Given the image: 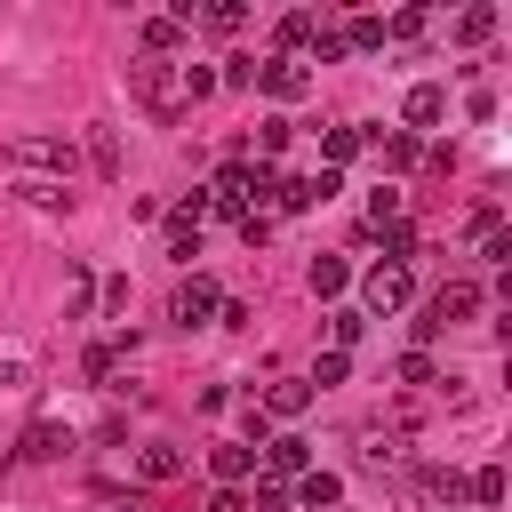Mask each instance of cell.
<instances>
[{
  "label": "cell",
  "instance_id": "obj_1",
  "mask_svg": "<svg viewBox=\"0 0 512 512\" xmlns=\"http://www.w3.org/2000/svg\"><path fill=\"white\" fill-rule=\"evenodd\" d=\"M8 168H16V176H48V184H72L80 152H72V136H48V128H32V136H8Z\"/></svg>",
  "mask_w": 512,
  "mask_h": 512
},
{
  "label": "cell",
  "instance_id": "obj_2",
  "mask_svg": "<svg viewBox=\"0 0 512 512\" xmlns=\"http://www.w3.org/2000/svg\"><path fill=\"white\" fill-rule=\"evenodd\" d=\"M264 192H272V168H264V160H256V168H248V160H224L216 184H208V216H232V224H240Z\"/></svg>",
  "mask_w": 512,
  "mask_h": 512
},
{
  "label": "cell",
  "instance_id": "obj_3",
  "mask_svg": "<svg viewBox=\"0 0 512 512\" xmlns=\"http://www.w3.org/2000/svg\"><path fill=\"white\" fill-rule=\"evenodd\" d=\"M128 88H136L160 120H176V112H184V88H176V64H168V56H136V64H128Z\"/></svg>",
  "mask_w": 512,
  "mask_h": 512
},
{
  "label": "cell",
  "instance_id": "obj_4",
  "mask_svg": "<svg viewBox=\"0 0 512 512\" xmlns=\"http://www.w3.org/2000/svg\"><path fill=\"white\" fill-rule=\"evenodd\" d=\"M472 312H480V288H472V280H448V288H440V296L424 304V320H416V344H432V336L464 328Z\"/></svg>",
  "mask_w": 512,
  "mask_h": 512
},
{
  "label": "cell",
  "instance_id": "obj_5",
  "mask_svg": "<svg viewBox=\"0 0 512 512\" xmlns=\"http://www.w3.org/2000/svg\"><path fill=\"white\" fill-rule=\"evenodd\" d=\"M336 192H344V176H328V168H320V176H272V192H264V200H272L280 216H304V208H320V200H336Z\"/></svg>",
  "mask_w": 512,
  "mask_h": 512
},
{
  "label": "cell",
  "instance_id": "obj_6",
  "mask_svg": "<svg viewBox=\"0 0 512 512\" xmlns=\"http://www.w3.org/2000/svg\"><path fill=\"white\" fill-rule=\"evenodd\" d=\"M408 296H416V280H408V264H368V272H360V304H368L376 320H384V312H400Z\"/></svg>",
  "mask_w": 512,
  "mask_h": 512
},
{
  "label": "cell",
  "instance_id": "obj_7",
  "mask_svg": "<svg viewBox=\"0 0 512 512\" xmlns=\"http://www.w3.org/2000/svg\"><path fill=\"white\" fill-rule=\"evenodd\" d=\"M256 88H264L272 104H296V96H312V64H304V56H264V64H256Z\"/></svg>",
  "mask_w": 512,
  "mask_h": 512
},
{
  "label": "cell",
  "instance_id": "obj_8",
  "mask_svg": "<svg viewBox=\"0 0 512 512\" xmlns=\"http://www.w3.org/2000/svg\"><path fill=\"white\" fill-rule=\"evenodd\" d=\"M216 304H224V296H216V280H208V272H192V280H176L168 320H176V328H200V320H216Z\"/></svg>",
  "mask_w": 512,
  "mask_h": 512
},
{
  "label": "cell",
  "instance_id": "obj_9",
  "mask_svg": "<svg viewBox=\"0 0 512 512\" xmlns=\"http://www.w3.org/2000/svg\"><path fill=\"white\" fill-rule=\"evenodd\" d=\"M304 472H312V440H296V432L264 440V480H304Z\"/></svg>",
  "mask_w": 512,
  "mask_h": 512
},
{
  "label": "cell",
  "instance_id": "obj_10",
  "mask_svg": "<svg viewBox=\"0 0 512 512\" xmlns=\"http://www.w3.org/2000/svg\"><path fill=\"white\" fill-rule=\"evenodd\" d=\"M408 456V432L400 424H360V464L368 472H384V464H400Z\"/></svg>",
  "mask_w": 512,
  "mask_h": 512
},
{
  "label": "cell",
  "instance_id": "obj_11",
  "mask_svg": "<svg viewBox=\"0 0 512 512\" xmlns=\"http://www.w3.org/2000/svg\"><path fill=\"white\" fill-rule=\"evenodd\" d=\"M288 496H296L304 512H336V504H344V472H328V464H312V472H304V480H296Z\"/></svg>",
  "mask_w": 512,
  "mask_h": 512
},
{
  "label": "cell",
  "instance_id": "obj_12",
  "mask_svg": "<svg viewBox=\"0 0 512 512\" xmlns=\"http://www.w3.org/2000/svg\"><path fill=\"white\" fill-rule=\"evenodd\" d=\"M440 112H448V88H440V80H416V88L400 96V120H408V136H416V128H432Z\"/></svg>",
  "mask_w": 512,
  "mask_h": 512
},
{
  "label": "cell",
  "instance_id": "obj_13",
  "mask_svg": "<svg viewBox=\"0 0 512 512\" xmlns=\"http://www.w3.org/2000/svg\"><path fill=\"white\" fill-rule=\"evenodd\" d=\"M136 472L160 488V480H176V472H184V448H176V440H144V448H136Z\"/></svg>",
  "mask_w": 512,
  "mask_h": 512
},
{
  "label": "cell",
  "instance_id": "obj_14",
  "mask_svg": "<svg viewBox=\"0 0 512 512\" xmlns=\"http://www.w3.org/2000/svg\"><path fill=\"white\" fill-rule=\"evenodd\" d=\"M208 472H216L224 488H240V480L256 472V448H248V440H224V448H208Z\"/></svg>",
  "mask_w": 512,
  "mask_h": 512
},
{
  "label": "cell",
  "instance_id": "obj_15",
  "mask_svg": "<svg viewBox=\"0 0 512 512\" xmlns=\"http://www.w3.org/2000/svg\"><path fill=\"white\" fill-rule=\"evenodd\" d=\"M256 408H264V416H304V408H312V384H304V376H280Z\"/></svg>",
  "mask_w": 512,
  "mask_h": 512
},
{
  "label": "cell",
  "instance_id": "obj_16",
  "mask_svg": "<svg viewBox=\"0 0 512 512\" xmlns=\"http://www.w3.org/2000/svg\"><path fill=\"white\" fill-rule=\"evenodd\" d=\"M360 144H368V136H360V128H328V136H320V168H328V176H336V168H344V160H360Z\"/></svg>",
  "mask_w": 512,
  "mask_h": 512
},
{
  "label": "cell",
  "instance_id": "obj_17",
  "mask_svg": "<svg viewBox=\"0 0 512 512\" xmlns=\"http://www.w3.org/2000/svg\"><path fill=\"white\" fill-rule=\"evenodd\" d=\"M64 448H72V432H64V424H32V432H24V456H32V464H56Z\"/></svg>",
  "mask_w": 512,
  "mask_h": 512
},
{
  "label": "cell",
  "instance_id": "obj_18",
  "mask_svg": "<svg viewBox=\"0 0 512 512\" xmlns=\"http://www.w3.org/2000/svg\"><path fill=\"white\" fill-rule=\"evenodd\" d=\"M416 480H424V496H432V504H464V472H456V464H424Z\"/></svg>",
  "mask_w": 512,
  "mask_h": 512
},
{
  "label": "cell",
  "instance_id": "obj_19",
  "mask_svg": "<svg viewBox=\"0 0 512 512\" xmlns=\"http://www.w3.org/2000/svg\"><path fill=\"white\" fill-rule=\"evenodd\" d=\"M344 280H352V272H344V256H312V272H304V288H312V296H344Z\"/></svg>",
  "mask_w": 512,
  "mask_h": 512
},
{
  "label": "cell",
  "instance_id": "obj_20",
  "mask_svg": "<svg viewBox=\"0 0 512 512\" xmlns=\"http://www.w3.org/2000/svg\"><path fill=\"white\" fill-rule=\"evenodd\" d=\"M32 376H40V368H32V352H24V344H0V392H24Z\"/></svg>",
  "mask_w": 512,
  "mask_h": 512
},
{
  "label": "cell",
  "instance_id": "obj_21",
  "mask_svg": "<svg viewBox=\"0 0 512 512\" xmlns=\"http://www.w3.org/2000/svg\"><path fill=\"white\" fill-rule=\"evenodd\" d=\"M168 48H184V24L176 16H144V56H168Z\"/></svg>",
  "mask_w": 512,
  "mask_h": 512
},
{
  "label": "cell",
  "instance_id": "obj_22",
  "mask_svg": "<svg viewBox=\"0 0 512 512\" xmlns=\"http://www.w3.org/2000/svg\"><path fill=\"white\" fill-rule=\"evenodd\" d=\"M464 496H472L480 512H496V504H504V472H496V464H480V472L464 480Z\"/></svg>",
  "mask_w": 512,
  "mask_h": 512
},
{
  "label": "cell",
  "instance_id": "obj_23",
  "mask_svg": "<svg viewBox=\"0 0 512 512\" xmlns=\"http://www.w3.org/2000/svg\"><path fill=\"white\" fill-rule=\"evenodd\" d=\"M312 32H320V16H312V8L280 16V48H288V56H296V48H312Z\"/></svg>",
  "mask_w": 512,
  "mask_h": 512
},
{
  "label": "cell",
  "instance_id": "obj_24",
  "mask_svg": "<svg viewBox=\"0 0 512 512\" xmlns=\"http://www.w3.org/2000/svg\"><path fill=\"white\" fill-rule=\"evenodd\" d=\"M488 32H496V8H488V0H480V8H464V16H456V40H464V48H480V40H488Z\"/></svg>",
  "mask_w": 512,
  "mask_h": 512
},
{
  "label": "cell",
  "instance_id": "obj_25",
  "mask_svg": "<svg viewBox=\"0 0 512 512\" xmlns=\"http://www.w3.org/2000/svg\"><path fill=\"white\" fill-rule=\"evenodd\" d=\"M360 328H368V312H328V352H352Z\"/></svg>",
  "mask_w": 512,
  "mask_h": 512
},
{
  "label": "cell",
  "instance_id": "obj_26",
  "mask_svg": "<svg viewBox=\"0 0 512 512\" xmlns=\"http://www.w3.org/2000/svg\"><path fill=\"white\" fill-rule=\"evenodd\" d=\"M344 376H352V352H320L304 384H312V392H328V384H344Z\"/></svg>",
  "mask_w": 512,
  "mask_h": 512
},
{
  "label": "cell",
  "instance_id": "obj_27",
  "mask_svg": "<svg viewBox=\"0 0 512 512\" xmlns=\"http://www.w3.org/2000/svg\"><path fill=\"white\" fill-rule=\"evenodd\" d=\"M200 24H208V32H240V24H248V8H240V0H208V8H200Z\"/></svg>",
  "mask_w": 512,
  "mask_h": 512
},
{
  "label": "cell",
  "instance_id": "obj_28",
  "mask_svg": "<svg viewBox=\"0 0 512 512\" xmlns=\"http://www.w3.org/2000/svg\"><path fill=\"white\" fill-rule=\"evenodd\" d=\"M432 32V16L424 8H400V16H384V40H424Z\"/></svg>",
  "mask_w": 512,
  "mask_h": 512
},
{
  "label": "cell",
  "instance_id": "obj_29",
  "mask_svg": "<svg viewBox=\"0 0 512 512\" xmlns=\"http://www.w3.org/2000/svg\"><path fill=\"white\" fill-rule=\"evenodd\" d=\"M176 88H184V104H200V96H216V72L208 64H176Z\"/></svg>",
  "mask_w": 512,
  "mask_h": 512
},
{
  "label": "cell",
  "instance_id": "obj_30",
  "mask_svg": "<svg viewBox=\"0 0 512 512\" xmlns=\"http://www.w3.org/2000/svg\"><path fill=\"white\" fill-rule=\"evenodd\" d=\"M344 48H384V16H352L344 24Z\"/></svg>",
  "mask_w": 512,
  "mask_h": 512
},
{
  "label": "cell",
  "instance_id": "obj_31",
  "mask_svg": "<svg viewBox=\"0 0 512 512\" xmlns=\"http://www.w3.org/2000/svg\"><path fill=\"white\" fill-rule=\"evenodd\" d=\"M16 192H24V200H32V208H64V200H72V192H64V184H48V176H24V184H16Z\"/></svg>",
  "mask_w": 512,
  "mask_h": 512
},
{
  "label": "cell",
  "instance_id": "obj_32",
  "mask_svg": "<svg viewBox=\"0 0 512 512\" xmlns=\"http://www.w3.org/2000/svg\"><path fill=\"white\" fill-rule=\"evenodd\" d=\"M368 224H376V232H392V224H400V192H392V184H384V192H368Z\"/></svg>",
  "mask_w": 512,
  "mask_h": 512
},
{
  "label": "cell",
  "instance_id": "obj_33",
  "mask_svg": "<svg viewBox=\"0 0 512 512\" xmlns=\"http://www.w3.org/2000/svg\"><path fill=\"white\" fill-rule=\"evenodd\" d=\"M480 240V264H512V232L504 224H488V232H472Z\"/></svg>",
  "mask_w": 512,
  "mask_h": 512
},
{
  "label": "cell",
  "instance_id": "obj_34",
  "mask_svg": "<svg viewBox=\"0 0 512 512\" xmlns=\"http://www.w3.org/2000/svg\"><path fill=\"white\" fill-rule=\"evenodd\" d=\"M336 56H344V24H320L312 32V64H336Z\"/></svg>",
  "mask_w": 512,
  "mask_h": 512
},
{
  "label": "cell",
  "instance_id": "obj_35",
  "mask_svg": "<svg viewBox=\"0 0 512 512\" xmlns=\"http://www.w3.org/2000/svg\"><path fill=\"white\" fill-rule=\"evenodd\" d=\"M376 152H384V168H408V160H416V136H408V128H400V136H376Z\"/></svg>",
  "mask_w": 512,
  "mask_h": 512
},
{
  "label": "cell",
  "instance_id": "obj_36",
  "mask_svg": "<svg viewBox=\"0 0 512 512\" xmlns=\"http://www.w3.org/2000/svg\"><path fill=\"white\" fill-rule=\"evenodd\" d=\"M88 296H96V280H88V272H72V280H64V320H80V312H88Z\"/></svg>",
  "mask_w": 512,
  "mask_h": 512
},
{
  "label": "cell",
  "instance_id": "obj_37",
  "mask_svg": "<svg viewBox=\"0 0 512 512\" xmlns=\"http://www.w3.org/2000/svg\"><path fill=\"white\" fill-rule=\"evenodd\" d=\"M216 88H256V64H248V56H224V72H216Z\"/></svg>",
  "mask_w": 512,
  "mask_h": 512
},
{
  "label": "cell",
  "instance_id": "obj_38",
  "mask_svg": "<svg viewBox=\"0 0 512 512\" xmlns=\"http://www.w3.org/2000/svg\"><path fill=\"white\" fill-rule=\"evenodd\" d=\"M240 240H248V248H264V240H272V216H264V208H248V216H240Z\"/></svg>",
  "mask_w": 512,
  "mask_h": 512
},
{
  "label": "cell",
  "instance_id": "obj_39",
  "mask_svg": "<svg viewBox=\"0 0 512 512\" xmlns=\"http://www.w3.org/2000/svg\"><path fill=\"white\" fill-rule=\"evenodd\" d=\"M392 376H400V384H432V360H424V352H400V368H392Z\"/></svg>",
  "mask_w": 512,
  "mask_h": 512
},
{
  "label": "cell",
  "instance_id": "obj_40",
  "mask_svg": "<svg viewBox=\"0 0 512 512\" xmlns=\"http://www.w3.org/2000/svg\"><path fill=\"white\" fill-rule=\"evenodd\" d=\"M256 512H288V480H256Z\"/></svg>",
  "mask_w": 512,
  "mask_h": 512
},
{
  "label": "cell",
  "instance_id": "obj_41",
  "mask_svg": "<svg viewBox=\"0 0 512 512\" xmlns=\"http://www.w3.org/2000/svg\"><path fill=\"white\" fill-rule=\"evenodd\" d=\"M280 144H288V120H264V128H256V152H264V160H272V152H280Z\"/></svg>",
  "mask_w": 512,
  "mask_h": 512
},
{
  "label": "cell",
  "instance_id": "obj_42",
  "mask_svg": "<svg viewBox=\"0 0 512 512\" xmlns=\"http://www.w3.org/2000/svg\"><path fill=\"white\" fill-rule=\"evenodd\" d=\"M208 512H248V496H240V488H216V504H208Z\"/></svg>",
  "mask_w": 512,
  "mask_h": 512
},
{
  "label": "cell",
  "instance_id": "obj_43",
  "mask_svg": "<svg viewBox=\"0 0 512 512\" xmlns=\"http://www.w3.org/2000/svg\"><path fill=\"white\" fill-rule=\"evenodd\" d=\"M336 512H344V504H336Z\"/></svg>",
  "mask_w": 512,
  "mask_h": 512
}]
</instances>
